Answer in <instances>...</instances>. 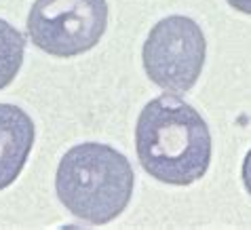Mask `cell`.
Instances as JSON below:
<instances>
[{"label": "cell", "mask_w": 251, "mask_h": 230, "mask_svg": "<svg viewBox=\"0 0 251 230\" xmlns=\"http://www.w3.org/2000/svg\"><path fill=\"white\" fill-rule=\"evenodd\" d=\"M241 178H243V186H245V190L251 194V148H249V152L245 154V158H243Z\"/></svg>", "instance_id": "52a82bcc"}, {"label": "cell", "mask_w": 251, "mask_h": 230, "mask_svg": "<svg viewBox=\"0 0 251 230\" xmlns=\"http://www.w3.org/2000/svg\"><path fill=\"white\" fill-rule=\"evenodd\" d=\"M226 2L234 11L243 13V15H251V0H226Z\"/></svg>", "instance_id": "ba28073f"}, {"label": "cell", "mask_w": 251, "mask_h": 230, "mask_svg": "<svg viewBox=\"0 0 251 230\" xmlns=\"http://www.w3.org/2000/svg\"><path fill=\"white\" fill-rule=\"evenodd\" d=\"M106 27V0H34L25 22L30 43L59 59L91 51Z\"/></svg>", "instance_id": "277c9868"}, {"label": "cell", "mask_w": 251, "mask_h": 230, "mask_svg": "<svg viewBox=\"0 0 251 230\" xmlns=\"http://www.w3.org/2000/svg\"><path fill=\"white\" fill-rule=\"evenodd\" d=\"M135 173L123 152L108 144L72 146L57 165L55 192L74 218L103 226L116 220L133 197Z\"/></svg>", "instance_id": "7a4b0ae2"}, {"label": "cell", "mask_w": 251, "mask_h": 230, "mask_svg": "<svg viewBox=\"0 0 251 230\" xmlns=\"http://www.w3.org/2000/svg\"><path fill=\"white\" fill-rule=\"evenodd\" d=\"M25 57L24 34L11 26L6 19H0V91L15 80Z\"/></svg>", "instance_id": "8992f818"}, {"label": "cell", "mask_w": 251, "mask_h": 230, "mask_svg": "<svg viewBox=\"0 0 251 230\" xmlns=\"http://www.w3.org/2000/svg\"><path fill=\"white\" fill-rule=\"evenodd\" d=\"M34 139L36 127L30 114L15 103H0V190L22 176Z\"/></svg>", "instance_id": "5b68a950"}, {"label": "cell", "mask_w": 251, "mask_h": 230, "mask_svg": "<svg viewBox=\"0 0 251 230\" xmlns=\"http://www.w3.org/2000/svg\"><path fill=\"white\" fill-rule=\"evenodd\" d=\"M135 150L148 176L169 186H190L211 165V131L194 106L163 93L137 116Z\"/></svg>", "instance_id": "6da1fadb"}, {"label": "cell", "mask_w": 251, "mask_h": 230, "mask_svg": "<svg viewBox=\"0 0 251 230\" xmlns=\"http://www.w3.org/2000/svg\"><path fill=\"white\" fill-rule=\"evenodd\" d=\"M205 59V34L186 15H169L156 22L142 47V64L150 82L176 95L188 93L197 85Z\"/></svg>", "instance_id": "3957f363"}]
</instances>
